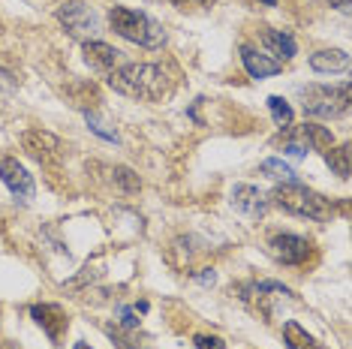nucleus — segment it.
<instances>
[{
    "label": "nucleus",
    "instance_id": "nucleus-1",
    "mask_svg": "<svg viewBox=\"0 0 352 349\" xmlns=\"http://www.w3.org/2000/svg\"><path fill=\"white\" fill-rule=\"evenodd\" d=\"M109 87L130 100L160 102L172 93L175 82L160 63H121L118 69L109 73Z\"/></svg>",
    "mask_w": 352,
    "mask_h": 349
},
{
    "label": "nucleus",
    "instance_id": "nucleus-2",
    "mask_svg": "<svg viewBox=\"0 0 352 349\" xmlns=\"http://www.w3.org/2000/svg\"><path fill=\"white\" fill-rule=\"evenodd\" d=\"M268 205H274V208L286 211V214H295V217L316 220V223H328V220L334 217V205L328 202L322 193L298 184V181H283V184H277Z\"/></svg>",
    "mask_w": 352,
    "mask_h": 349
},
{
    "label": "nucleus",
    "instance_id": "nucleus-3",
    "mask_svg": "<svg viewBox=\"0 0 352 349\" xmlns=\"http://www.w3.org/2000/svg\"><path fill=\"white\" fill-rule=\"evenodd\" d=\"M109 27L126 43H135L142 49H160L166 45V30L160 21H154L148 12L130 10V6H111L109 10Z\"/></svg>",
    "mask_w": 352,
    "mask_h": 349
},
{
    "label": "nucleus",
    "instance_id": "nucleus-4",
    "mask_svg": "<svg viewBox=\"0 0 352 349\" xmlns=\"http://www.w3.org/2000/svg\"><path fill=\"white\" fill-rule=\"evenodd\" d=\"M304 97V112L310 117H322V121H334L349 112V82L338 87L328 85H314L307 91H301Z\"/></svg>",
    "mask_w": 352,
    "mask_h": 349
},
{
    "label": "nucleus",
    "instance_id": "nucleus-5",
    "mask_svg": "<svg viewBox=\"0 0 352 349\" xmlns=\"http://www.w3.org/2000/svg\"><path fill=\"white\" fill-rule=\"evenodd\" d=\"M277 142L283 145V150L289 157H307L310 150H325L334 145V136L328 126H319L314 121L301 124V126H286V130H280Z\"/></svg>",
    "mask_w": 352,
    "mask_h": 349
},
{
    "label": "nucleus",
    "instance_id": "nucleus-6",
    "mask_svg": "<svg viewBox=\"0 0 352 349\" xmlns=\"http://www.w3.org/2000/svg\"><path fill=\"white\" fill-rule=\"evenodd\" d=\"M58 21L63 25V30H67L69 36L82 39V43H91L100 30L97 12H94L87 3H82V0H67V3H60L58 6Z\"/></svg>",
    "mask_w": 352,
    "mask_h": 349
},
{
    "label": "nucleus",
    "instance_id": "nucleus-7",
    "mask_svg": "<svg viewBox=\"0 0 352 349\" xmlns=\"http://www.w3.org/2000/svg\"><path fill=\"white\" fill-rule=\"evenodd\" d=\"M0 181L10 187V193L15 196V202H30L36 196V184H34V174H30L25 166H21L15 157H3L0 160Z\"/></svg>",
    "mask_w": 352,
    "mask_h": 349
},
{
    "label": "nucleus",
    "instance_id": "nucleus-8",
    "mask_svg": "<svg viewBox=\"0 0 352 349\" xmlns=\"http://www.w3.org/2000/svg\"><path fill=\"white\" fill-rule=\"evenodd\" d=\"M21 148L28 150L34 160L39 163H54L63 157V145L60 139L49 130H25L21 133Z\"/></svg>",
    "mask_w": 352,
    "mask_h": 349
},
{
    "label": "nucleus",
    "instance_id": "nucleus-9",
    "mask_svg": "<svg viewBox=\"0 0 352 349\" xmlns=\"http://www.w3.org/2000/svg\"><path fill=\"white\" fill-rule=\"evenodd\" d=\"M310 247H314V244H310L307 238L289 235V232L274 235V238L268 241V253H271V256H274L277 262H283V265H301V262H307Z\"/></svg>",
    "mask_w": 352,
    "mask_h": 349
},
{
    "label": "nucleus",
    "instance_id": "nucleus-10",
    "mask_svg": "<svg viewBox=\"0 0 352 349\" xmlns=\"http://www.w3.org/2000/svg\"><path fill=\"white\" fill-rule=\"evenodd\" d=\"M30 316H34V322L49 335L52 344H60L69 328V316L60 304H34L30 307Z\"/></svg>",
    "mask_w": 352,
    "mask_h": 349
},
{
    "label": "nucleus",
    "instance_id": "nucleus-11",
    "mask_svg": "<svg viewBox=\"0 0 352 349\" xmlns=\"http://www.w3.org/2000/svg\"><path fill=\"white\" fill-rule=\"evenodd\" d=\"M232 208L247 214V217L259 220L262 214L268 211V199L259 193V187H250V184H238L232 190Z\"/></svg>",
    "mask_w": 352,
    "mask_h": 349
},
{
    "label": "nucleus",
    "instance_id": "nucleus-12",
    "mask_svg": "<svg viewBox=\"0 0 352 349\" xmlns=\"http://www.w3.org/2000/svg\"><path fill=\"white\" fill-rule=\"evenodd\" d=\"M85 49V60L91 63L100 73H111V69L121 67V52L109 43H100V39H91V43H82Z\"/></svg>",
    "mask_w": 352,
    "mask_h": 349
},
{
    "label": "nucleus",
    "instance_id": "nucleus-13",
    "mask_svg": "<svg viewBox=\"0 0 352 349\" xmlns=\"http://www.w3.org/2000/svg\"><path fill=\"white\" fill-rule=\"evenodd\" d=\"M241 63H244L247 73H250V78H271V76H277L280 69H283V63L280 60H274L271 54L256 52L253 45H241Z\"/></svg>",
    "mask_w": 352,
    "mask_h": 349
},
{
    "label": "nucleus",
    "instance_id": "nucleus-14",
    "mask_svg": "<svg viewBox=\"0 0 352 349\" xmlns=\"http://www.w3.org/2000/svg\"><path fill=\"white\" fill-rule=\"evenodd\" d=\"M259 39H262V45L271 52V58L274 60H292L295 58V39L286 34V30H274V27H262V34H259Z\"/></svg>",
    "mask_w": 352,
    "mask_h": 349
},
{
    "label": "nucleus",
    "instance_id": "nucleus-15",
    "mask_svg": "<svg viewBox=\"0 0 352 349\" xmlns=\"http://www.w3.org/2000/svg\"><path fill=\"white\" fill-rule=\"evenodd\" d=\"M310 69L314 73H346L349 69V54L343 49H325L310 54Z\"/></svg>",
    "mask_w": 352,
    "mask_h": 349
},
{
    "label": "nucleus",
    "instance_id": "nucleus-16",
    "mask_svg": "<svg viewBox=\"0 0 352 349\" xmlns=\"http://www.w3.org/2000/svg\"><path fill=\"white\" fill-rule=\"evenodd\" d=\"M106 335L118 349H151V344L139 335V328H121V325H106Z\"/></svg>",
    "mask_w": 352,
    "mask_h": 349
},
{
    "label": "nucleus",
    "instance_id": "nucleus-17",
    "mask_svg": "<svg viewBox=\"0 0 352 349\" xmlns=\"http://www.w3.org/2000/svg\"><path fill=\"white\" fill-rule=\"evenodd\" d=\"M283 340H286V346L289 349H328L325 344H319L314 335H307V331H304L295 319H289L283 325Z\"/></svg>",
    "mask_w": 352,
    "mask_h": 349
},
{
    "label": "nucleus",
    "instance_id": "nucleus-18",
    "mask_svg": "<svg viewBox=\"0 0 352 349\" xmlns=\"http://www.w3.org/2000/svg\"><path fill=\"white\" fill-rule=\"evenodd\" d=\"M349 157H352V148L349 145H331L325 150V163L338 178H349L352 166H349Z\"/></svg>",
    "mask_w": 352,
    "mask_h": 349
},
{
    "label": "nucleus",
    "instance_id": "nucleus-19",
    "mask_svg": "<svg viewBox=\"0 0 352 349\" xmlns=\"http://www.w3.org/2000/svg\"><path fill=\"white\" fill-rule=\"evenodd\" d=\"M259 174H265V178L271 181H295V169L289 163H283V160H277V157H271V160H262L259 163Z\"/></svg>",
    "mask_w": 352,
    "mask_h": 349
},
{
    "label": "nucleus",
    "instance_id": "nucleus-20",
    "mask_svg": "<svg viewBox=\"0 0 352 349\" xmlns=\"http://www.w3.org/2000/svg\"><path fill=\"white\" fill-rule=\"evenodd\" d=\"M111 181H115L118 190H124V193H139L142 190V178L130 166H115V169H111Z\"/></svg>",
    "mask_w": 352,
    "mask_h": 349
},
{
    "label": "nucleus",
    "instance_id": "nucleus-21",
    "mask_svg": "<svg viewBox=\"0 0 352 349\" xmlns=\"http://www.w3.org/2000/svg\"><path fill=\"white\" fill-rule=\"evenodd\" d=\"M268 109H271V115H274V124L280 130L292 126V106L283 97H268Z\"/></svg>",
    "mask_w": 352,
    "mask_h": 349
},
{
    "label": "nucleus",
    "instance_id": "nucleus-22",
    "mask_svg": "<svg viewBox=\"0 0 352 349\" xmlns=\"http://www.w3.org/2000/svg\"><path fill=\"white\" fill-rule=\"evenodd\" d=\"M139 313H148V301L135 307H118V316H121V328H139Z\"/></svg>",
    "mask_w": 352,
    "mask_h": 349
},
{
    "label": "nucleus",
    "instance_id": "nucleus-23",
    "mask_svg": "<svg viewBox=\"0 0 352 349\" xmlns=\"http://www.w3.org/2000/svg\"><path fill=\"white\" fill-rule=\"evenodd\" d=\"M193 344H196V349H226V340L217 335H196Z\"/></svg>",
    "mask_w": 352,
    "mask_h": 349
},
{
    "label": "nucleus",
    "instance_id": "nucleus-24",
    "mask_svg": "<svg viewBox=\"0 0 352 349\" xmlns=\"http://www.w3.org/2000/svg\"><path fill=\"white\" fill-rule=\"evenodd\" d=\"M85 117H87V124H91V130L97 133V136H102L106 142H118V133H115V130H106V124H100L91 112H85Z\"/></svg>",
    "mask_w": 352,
    "mask_h": 349
},
{
    "label": "nucleus",
    "instance_id": "nucleus-25",
    "mask_svg": "<svg viewBox=\"0 0 352 349\" xmlns=\"http://www.w3.org/2000/svg\"><path fill=\"white\" fill-rule=\"evenodd\" d=\"M172 3L184 10V6H211V3H217V0H172Z\"/></svg>",
    "mask_w": 352,
    "mask_h": 349
},
{
    "label": "nucleus",
    "instance_id": "nucleus-26",
    "mask_svg": "<svg viewBox=\"0 0 352 349\" xmlns=\"http://www.w3.org/2000/svg\"><path fill=\"white\" fill-rule=\"evenodd\" d=\"M196 280H199V283H202V286H211V283H214V280H217V274H214V271H211V268H205V271H202V274H196Z\"/></svg>",
    "mask_w": 352,
    "mask_h": 349
},
{
    "label": "nucleus",
    "instance_id": "nucleus-27",
    "mask_svg": "<svg viewBox=\"0 0 352 349\" xmlns=\"http://www.w3.org/2000/svg\"><path fill=\"white\" fill-rule=\"evenodd\" d=\"M331 6H338V10H340V12H349L352 0H331Z\"/></svg>",
    "mask_w": 352,
    "mask_h": 349
},
{
    "label": "nucleus",
    "instance_id": "nucleus-28",
    "mask_svg": "<svg viewBox=\"0 0 352 349\" xmlns=\"http://www.w3.org/2000/svg\"><path fill=\"white\" fill-rule=\"evenodd\" d=\"M73 349H91V346H87V344H85V340H78V344H76Z\"/></svg>",
    "mask_w": 352,
    "mask_h": 349
},
{
    "label": "nucleus",
    "instance_id": "nucleus-29",
    "mask_svg": "<svg viewBox=\"0 0 352 349\" xmlns=\"http://www.w3.org/2000/svg\"><path fill=\"white\" fill-rule=\"evenodd\" d=\"M262 3H265V6H274V3H277V0H262Z\"/></svg>",
    "mask_w": 352,
    "mask_h": 349
},
{
    "label": "nucleus",
    "instance_id": "nucleus-30",
    "mask_svg": "<svg viewBox=\"0 0 352 349\" xmlns=\"http://www.w3.org/2000/svg\"><path fill=\"white\" fill-rule=\"evenodd\" d=\"M0 349H15L12 344H0Z\"/></svg>",
    "mask_w": 352,
    "mask_h": 349
}]
</instances>
